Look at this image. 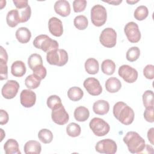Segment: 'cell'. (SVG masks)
<instances>
[{
  "label": "cell",
  "instance_id": "obj_1",
  "mask_svg": "<svg viewBox=\"0 0 154 154\" xmlns=\"http://www.w3.org/2000/svg\"><path fill=\"white\" fill-rule=\"evenodd\" d=\"M114 117L125 125H131L134 119L133 109L123 102H118L113 106Z\"/></svg>",
  "mask_w": 154,
  "mask_h": 154
},
{
  "label": "cell",
  "instance_id": "obj_2",
  "mask_svg": "<svg viewBox=\"0 0 154 154\" xmlns=\"http://www.w3.org/2000/svg\"><path fill=\"white\" fill-rule=\"evenodd\" d=\"M123 140L132 153H141L146 146L144 140L134 131L128 132Z\"/></svg>",
  "mask_w": 154,
  "mask_h": 154
},
{
  "label": "cell",
  "instance_id": "obj_3",
  "mask_svg": "<svg viewBox=\"0 0 154 154\" xmlns=\"http://www.w3.org/2000/svg\"><path fill=\"white\" fill-rule=\"evenodd\" d=\"M33 45L35 48L40 49L45 52L58 49V43L57 41L52 39L46 34H41L37 36L34 41Z\"/></svg>",
  "mask_w": 154,
  "mask_h": 154
},
{
  "label": "cell",
  "instance_id": "obj_4",
  "mask_svg": "<svg viewBox=\"0 0 154 154\" xmlns=\"http://www.w3.org/2000/svg\"><path fill=\"white\" fill-rule=\"evenodd\" d=\"M68 54L66 50L57 49L47 52L46 60L49 64L57 66H64L68 61Z\"/></svg>",
  "mask_w": 154,
  "mask_h": 154
},
{
  "label": "cell",
  "instance_id": "obj_5",
  "mask_svg": "<svg viewBox=\"0 0 154 154\" xmlns=\"http://www.w3.org/2000/svg\"><path fill=\"white\" fill-rule=\"evenodd\" d=\"M107 19L106 8L102 5H94L91 10V20L92 23L97 27L105 24Z\"/></svg>",
  "mask_w": 154,
  "mask_h": 154
},
{
  "label": "cell",
  "instance_id": "obj_6",
  "mask_svg": "<svg viewBox=\"0 0 154 154\" xmlns=\"http://www.w3.org/2000/svg\"><path fill=\"white\" fill-rule=\"evenodd\" d=\"M89 126L94 134L97 137L106 135L110 129L109 124L103 119L99 117L92 119L89 123Z\"/></svg>",
  "mask_w": 154,
  "mask_h": 154
},
{
  "label": "cell",
  "instance_id": "obj_7",
  "mask_svg": "<svg viewBox=\"0 0 154 154\" xmlns=\"http://www.w3.org/2000/svg\"><path fill=\"white\" fill-rule=\"evenodd\" d=\"M100 43L105 47L111 48L116 46L117 42V33L112 28L104 29L99 36Z\"/></svg>",
  "mask_w": 154,
  "mask_h": 154
},
{
  "label": "cell",
  "instance_id": "obj_8",
  "mask_svg": "<svg viewBox=\"0 0 154 154\" xmlns=\"http://www.w3.org/2000/svg\"><path fill=\"white\" fill-rule=\"evenodd\" d=\"M96 151L100 153L114 154L117 152L116 143L111 139H103L97 143L95 146Z\"/></svg>",
  "mask_w": 154,
  "mask_h": 154
},
{
  "label": "cell",
  "instance_id": "obj_9",
  "mask_svg": "<svg viewBox=\"0 0 154 154\" xmlns=\"http://www.w3.org/2000/svg\"><path fill=\"white\" fill-rule=\"evenodd\" d=\"M124 32L128 40L131 43H137L141 39V32L138 25L135 22H130L126 24Z\"/></svg>",
  "mask_w": 154,
  "mask_h": 154
},
{
  "label": "cell",
  "instance_id": "obj_10",
  "mask_svg": "<svg viewBox=\"0 0 154 154\" xmlns=\"http://www.w3.org/2000/svg\"><path fill=\"white\" fill-rule=\"evenodd\" d=\"M118 73L128 83H134L138 78L137 70L127 64L121 66L119 69Z\"/></svg>",
  "mask_w": 154,
  "mask_h": 154
},
{
  "label": "cell",
  "instance_id": "obj_11",
  "mask_svg": "<svg viewBox=\"0 0 154 154\" xmlns=\"http://www.w3.org/2000/svg\"><path fill=\"white\" fill-rule=\"evenodd\" d=\"M19 84L15 80H9L3 85L1 89L2 96L7 99L14 98L19 90Z\"/></svg>",
  "mask_w": 154,
  "mask_h": 154
},
{
  "label": "cell",
  "instance_id": "obj_12",
  "mask_svg": "<svg viewBox=\"0 0 154 154\" xmlns=\"http://www.w3.org/2000/svg\"><path fill=\"white\" fill-rule=\"evenodd\" d=\"M51 118L52 121L56 124L64 125L68 122L69 116L66 111L64 106L61 105V106L52 109Z\"/></svg>",
  "mask_w": 154,
  "mask_h": 154
},
{
  "label": "cell",
  "instance_id": "obj_13",
  "mask_svg": "<svg viewBox=\"0 0 154 154\" xmlns=\"http://www.w3.org/2000/svg\"><path fill=\"white\" fill-rule=\"evenodd\" d=\"M83 85L87 91L91 96H98L102 91V88L99 80L95 78H87L84 80Z\"/></svg>",
  "mask_w": 154,
  "mask_h": 154
},
{
  "label": "cell",
  "instance_id": "obj_14",
  "mask_svg": "<svg viewBox=\"0 0 154 154\" xmlns=\"http://www.w3.org/2000/svg\"><path fill=\"white\" fill-rule=\"evenodd\" d=\"M20 103L25 108L33 106L36 101V94L31 90H23L20 94Z\"/></svg>",
  "mask_w": 154,
  "mask_h": 154
},
{
  "label": "cell",
  "instance_id": "obj_15",
  "mask_svg": "<svg viewBox=\"0 0 154 154\" xmlns=\"http://www.w3.org/2000/svg\"><path fill=\"white\" fill-rule=\"evenodd\" d=\"M48 28L51 34L55 37H60L63 33L62 22L56 17L50 18L48 22Z\"/></svg>",
  "mask_w": 154,
  "mask_h": 154
},
{
  "label": "cell",
  "instance_id": "obj_16",
  "mask_svg": "<svg viewBox=\"0 0 154 154\" xmlns=\"http://www.w3.org/2000/svg\"><path fill=\"white\" fill-rule=\"evenodd\" d=\"M54 10L60 16L66 17L70 13V5L67 1L59 0L56 1L54 4Z\"/></svg>",
  "mask_w": 154,
  "mask_h": 154
},
{
  "label": "cell",
  "instance_id": "obj_17",
  "mask_svg": "<svg viewBox=\"0 0 154 154\" xmlns=\"http://www.w3.org/2000/svg\"><path fill=\"white\" fill-rule=\"evenodd\" d=\"M93 110L98 115L106 114L109 110V104L105 100H98L93 103Z\"/></svg>",
  "mask_w": 154,
  "mask_h": 154
},
{
  "label": "cell",
  "instance_id": "obj_18",
  "mask_svg": "<svg viewBox=\"0 0 154 154\" xmlns=\"http://www.w3.org/2000/svg\"><path fill=\"white\" fill-rule=\"evenodd\" d=\"M26 66L22 61H15L11 66V74L15 77H22L26 73Z\"/></svg>",
  "mask_w": 154,
  "mask_h": 154
},
{
  "label": "cell",
  "instance_id": "obj_19",
  "mask_svg": "<svg viewBox=\"0 0 154 154\" xmlns=\"http://www.w3.org/2000/svg\"><path fill=\"white\" fill-rule=\"evenodd\" d=\"M17 41L20 43H28L31 37V33L29 29L26 27H20L18 28L15 34Z\"/></svg>",
  "mask_w": 154,
  "mask_h": 154
},
{
  "label": "cell",
  "instance_id": "obj_20",
  "mask_svg": "<svg viewBox=\"0 0 154 154\" xmlns=\"http://www.w3.org/2000/svg\"><path fill=\"white\" fill-rule=\"evenodd\" d=\"M105 88L107 91L114 93L117 92L122 87L120 81L116 77H111L105 82Z\"/></svg>",
  "mask_w": 154,
  "mask_h": 154
},
{
  "label": "cell",
  "instance_id": "obj_21",
  "mask_svg": "<svg viewBox=\"0 0 154 154\" xmlns=\"http://www.w3.org/2000/svg\"><path fill=\"white\" fill-rule=\"evenodd\" d=\"M42 146L40 143L35 140H29L24 145V152L26 154L29 153H40Z\"/></svg>",
  "mask_w": 154,
  "mask_h": 154
},
{
  "label": "cell",
  "instance_id": "obj_22",
  "mask_svg": "<svg viewBox=\"0 0 154 154\" xmlns=\"http://www.w3.org/2000/svg\"><path fill=\"white\" fill-rule=\"evenodd\" d=\"M5 154H20L19 144L14 139H8L4 145Z\"/></svg>",
  "mask_w": 154,
  "mask_h": 154
},
{
  "label": "cell",
  "instance_id": "obj_23",
  "mask_svg": "<svg viewBox=\"0 0 154 154\" xmlns=\"http://www.w3.org/2000/svg\"><path fill=\"white\" fill-rule=\"evenodd\" d=\"M85 71L90 75H95L98 73L99 65L98 61L93 58H88L84 64Z\"/></svg>",
  "mask_w": 154,
  "mask_h": 154
},
{
  "label": "cell",
  "instance_id": "obj_24",
  "mask_svg": "<svg viewBox=\"0 0 154 154\" xmlns=\"http://www.w3.org/2000/svg\"><path fill=\"white\" fill-rule=\"evenodd\" d=\"M89 116L90 111L85 106H78L74 111V117L78 122H85L88 119Z\"/></svg>",
  "mask_w": 154,
  "mask_h": 154
},
{
  "label": "cell",
  "instance_id": "obj_25",
  "mask_svg": "<svg viewBox=\"0 0 154 154\" xmlns=\"http://www.w3.org/2000/svg\"><path fill=\"white\" fill-rule=\"evenodd\" d=\"M6 22L7 25L11 28L16 26L20 23L17 9L11 10L8 12L6 16Z\"/></svg>",
  "mask_w": 154,
  "mask_h": 154
},
{
  "label": "cell",
  "instance_id": "obj_26",
  "mask_svg": "<svg viewBox=\"0 0 154 154\" xmlns=\"http://www.w3.org/2000/svg\"><path fill=\"white\" fill-rule=\"evenodd\" d=\"M84 96V92L82 89L78 87H72L67 91V96L70 100L76 102L81 100Z\"/></svg>",
  "mask_w": 154,
  "mask_h": 154
},
{
  "label": "cell",
  "instance_id": "obj_27",
  "mask_svg": "<svg viewBox=\"0 0 154 154\" xmlns=\"http://www.w3.org/2000/svg\"><path fill=\"white\" fill-rule=\"evenodd\" d=\"M101 70L104 74H106L107 75H111L115 72L116 64L111 60H105L102 63Z\"/></svg>",
  "mask_w": 154,
  "mask_h": 154
},
{
  "label": "cell",
  "instance_id": "obj_28",
  "mask_svg": "<svg viewBox=\"0 0 154 154\" xmlns=\"http://www.w3.org/2000/svg\"><path fill=\"white\" fill-rule=\"evenodd\" d=\"M38 139L45 144H48L52 142L53 140V134L52 132L48 129H42L38 133Z\"/></svg>",
  "mask_w": 154,
  "mask_h": 154
},
{
  "label": "cell",
  "instance_id": "obj_29",
  "mask_svg": "<svg viewBox=\"0 0 154 154\" xmlns=\"http://www.w3.org/2000/svg\"><path fill=\"white\" fill-rule=\"evenodd\" d=\"M28 64L32 70L36 67L43 65V60L40 55L38 54H31L28 60Z\"/></svg>",
  "mask_w": 154,
  "mask_h": 154
},
{
  "label": "cell",
  "instance_id": "obj_30",
  "mask_svg": "<svg viewBox=\"0 0 154 154\" xmlns=\"http://www.w3.org/2000/svg\"><path fill=\"white\" fill-rule=\"evenodd\" d=\"M73 23L78 29L84 30L88 26V21L86 16L84 15H79L75 17Z\"/></svg>",
  "mask_w": 154,
  "mask_h": 154
},
{
  "label": "cell",
  "instance_id": "obj_31",
  "mask_svg": "<svg viewBox=\"0 0 154 154\" xmlns=\"http://www.w3.org/2000/svg\"><path fill=\"white\" fill-rule=\"evenodd\" d=\"M41 80L36 77L34 75H28L25 80V84L26 87L29 89H35L37 88L40 84Z\"/></svg>",
  "mask_w": 154,
  "mask_h": 154
},
{
  "label": "cell",
  "instance_id": "obj_32",
  "mask_svg": "<svg viewBox=\"0 0 154 154\" xmlns=\"http://www.w3.org/2000/svg\"><path fill=\"white\" fill-rule=\"evenodd\" d=\"M143 102L146 108H153V92L152 90H146L143 94Z\"/></svg>",
  "mask_w": 154,
  "mask_h": 154
},
{
  "label": "cell",
  "instance_id": "obj_33",
  "mask_svg": "<svg viewBox=\"0 0 154 154\" xmlns=\"http://www.w3.org/2000/svg\"><path fill=\"white\" fill-rule=\"evenodd\" d=\"M81 132L80 126L74 122L69 123L66 127V132L67 135L72 137H78Z\"/></svg>",
  "mask_w": 154,
  "mask_h": 154
},
{
  "label": "cell",
  "instance_id": "obj_34",
  "mask_svg": "<svg viewBox=\"0 0 154 154\" xmlns=\"http://www.w3.org/2000/svg\"><path fill=\"white\" fill-rule=\"evenodd\" d=\"M149 14V10L147 7L144 5L138 6L135 10L134 16L137 20H144Z\"/></svg>",
  "mask_w": 154,
  "mask_h": 154
},
{
  "label": "cell",
  "instance_id": "obj_35",
  "mask_svg": "<svg viewBox=\"0 0 154 154\" xmlns=\"http://www.w3.org/2000/svg\"><path fill=\"white\" fill-rule=\"evenodd\" d=\"M140 55V50L137 46H133L129 48L126 54L127 60L130 62H134L138 60Z\"/></svg>",
  "mask_w": 154,
  "mask_h": 154
},
{
  "label": "cell",
  "instance_id": "obj_36",
  "mask_svg": "<svg viewBox=\"0 0 154 154\" xmlns=\"http://www.w3.org/2000/svg\"><path fill=\"white\" fill-rule=\"evenodd\" d=\"M19 11V17L20 23L27 22L31 15V9L29 5L22 9H17Z\"/></svg>",
  "mask_w": 154,
  "mask_h": 154
},
{
  "label": "cell",
  "instance_id": "obj_37",
  "mask_svg": "<svg viewBox=\"0 0 154 154\" xmlns=\"http://www.w3.org/2000/svg\"><path fill=\"white\" fill-rule=\"evenodd\" d=\"M61 105V100L57 95H51L47 99V105L52 110Z\"/></svg>",
  "mask_w": 154,
  "mask_h": 154
},
{
  "label": "cell",
  "instance_id": "obj_38",
  "mask_svg": "<svg viewBox=\"0 0 154 154\" xmlns=\"http://www.w3.org/2000/svg\"><path fill=\"white\" fill-rule=\"evenodd\" d=\"M87 1L85 0H75L73 2V8L75 13L83 11L87 6Z\"/></svg>",
  "mask_w": 154,
  "mask_h": 154
},
{
  "label": "cell",
  "instance_id": "obj_39",
  "mask_svg": "<svg viewBox=\"0 0 154 154\" xmlns=\"http://www.w3.org/2000/svg\"><path fill=\"white\" fill-rule=\"evenodd\" d=\"M32 72H33L32 74L34 75L36 77H37L40 80L43 79L46 77V73H47L46 69L43 65H40L35 67L32 70Z\"/></svg>",
  "mask_w": 154,
  "mask_h": 154
},
{
  "label": "cell",
  "instance_id": "obj_40",
  "mask_svg": "<svg viewBox=\"0 0 154 154\" xmlns=\"http://www.w3.org/2000/svg\"><path fill=\"white\" fill-rule=\"evenodd\" d=\"M8 78V67L7 62L0 59V79L4 80Z\"/></svg>",
  "mask_w": 154,
  "mask_h": 154
},
{
  "label": "cell",
  "instance_id": "obj_41",
  "mask_svg": "<svg viewBox=\"0 0 154 154\" xmlns=\"http://www.w3.org/2000/svg\"><path fill=\"white\" fill-rule=\"evenodd\" d=\"M143 75L148 79H153L154 78V66L152 64L147 65L143 69Z\"/></svg>",
  "mask_w": 154,
  "mask_h": 154
},
{
  "label": "cell",
  "instance_id": "obj_42",
  "mask_svg": "<svg viewBox=\"0 0 154 154\" xmlns=\"http://www.w3.org/2000/svg\"><path fill=\"white\" fill-rule=\"evenodd\" d=\"M153 110V108H146L144 112V118L147 122L150 123H153L154 122Z\"/></svg>",
  "mask_w": 154,
  "mask_h": 154
},
{
  "label": "cell",
  "instance_id": "obj_43",
  "mask_svg": "<svg viewBox=\"0 0 154 154\" xmlns=\"http://www.w3.org/2000/svg\"><path fill=\"white\" fill-rule=\"evenodd\" d=\"M13 2L17 9H22L29 5L27 0H13Z\"/></svg>",
  "mask_w": 154,
  "mask_h": 154
},
{
  "label": "cell",
  "instance_id": "obj_44",
  "mask_svg": "<svg viewBox=\"0 0 154 154\" xmlns=\"http://www.w3.org/2000/svg\"><path fill=\"white\" fill-rule=\"evenodd\" d=\"M0 115V124L3 125L7 123L9 120V116L7 112L4 109H1Z\"/></svg>",
  "mask_w": 154,
  "mask_h": 154
},
{
  "label": "cell",
  "instance_id": "obj_45",
  "mask_svg": "<svg viewBox=\"0 0 154 154\" xmlns=\"http://www.w3.org/2000/svg\"><path fill=\"white\" fill-rule=\"evenodd\" d=\"M0 59L7 62L8 60V55L7 51L2 46H1V51H0Z\"/></svg>",
  "mask_w": 154,
  "mask_h": 154
},
{
  "label": "cell",
  "instance_id": "obj_46",
  "mask_svg": "<svg viewBox=\"0 0 154 154\" xmlns=\"http://www.w3.org/2000/svg\"><path fill=\"white\" fill-rule=\"evenodd\" d=\"M153 134H154V128H152L147 132V138H148L149 141H150V143L152 144H154V143H153V141H154Z\"/></svg>",
  "mask_w": 154,
  "mask_h": 154
},
{
  "label": "cell",
  "instance_id": "obj_47",
  "mask_svg": "<svg viewBox=\"0 0 154 154\" xmlns=\"http://www.w3.org/2000/svg\"><path fill=\"white\" fill-rule=\"evenodd\" d=\"M104 2L112 4L114 5H118L119 4H120L122 2V0H120V1H104Z\"/></svg>",
  "mask_w": 154,
  "mask_h": 154
},
{
  "label": "cell",
  "instance_id": "obj_48",
  "mask_svg": "<svg viewBox=\"0 0 154 154\" xmlns=\"http://www.w3.org/2000/svg\"><path fill=\"white\" fill-rule=\"evenodd\" d=\"M0 130H1V141H2L3 140L4 137H5V132H4V131H3V129H1Z\"/></svg>",
  "mask_w": 154,
  "mask_h": 154
},
{
  "label": "cell",
  "instance_id": "obj_49",
  "mask_svg": "<svg viewBox=\"0 0 154 154\" xmlns=\"http://www.w3.org/2000/svg\"><path fill=\"white\" fill-rule=\"evenodd\" d=\"M138 2V1H128V0L126 1V2L129 4H135Z\"/></svg>",
  "mask_w": 154,
  "mask_h": 154
},
{
  "label": "cell",
  "instance_id": "obj_50",
  "mask_svg": "<svg viewBox=\"0 0 154 154\" xmlns=\"http://www.w3.org/2000/svg\"><path fill=\"white\" fill-rule=\"evenodd\" d=\"M2 2H4V4H6V1H1V3L2 4ZM5 4H4V5L2 4V5H1V9H2V8H4V7H5Z\"/></svg>",
  "mask_w": 154,
  "mask_h": 154
}]
</instances>
